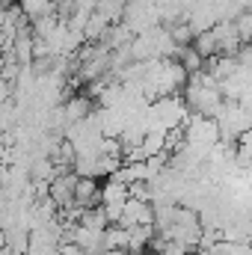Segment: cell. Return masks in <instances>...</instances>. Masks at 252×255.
<instances>
[{
	"label": "cell",
	"mask_w": 252,
	"mask_h": 255,
	"mask_svg": "<svg viewBox=\"0 0 252 255\" xmlns=\"http://www.w3.org/2000/svg\"><path fill=\"white\" fill-rule=\"evenodd\" d=\"M21 12L33 21H42V18L54 15V0H21Z\"/></svg>",
	"instance_id": "1"
}]
</instances>
